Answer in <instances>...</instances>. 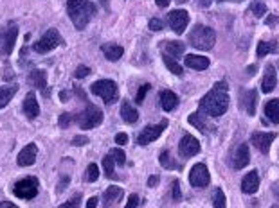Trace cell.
Wrapping results in <instances>:
<instances>
[{"label": "cell", "mask_w": 279, "mask_h": 208, "mask_svg": "<svg viewBox=\"0 0 279 208\" xmlns=\"http://www.w3.org/2000/svg\"><path fill=\"white\" fill-rule=\"evenodd\" d=\"M227 83L220 81L207 92L200 101V111L207 117H221L229 109V92Z\"/></svg>", "instance_id": "6da1fadb"}, {"label": "cell", "mask_w": 279, "mask_h": 208, "mask_svg": "<svg viewBox=\"0 0 279 208\" xmlns=\"http://www.w3.org/2000/svg\"><path fill=\"white\" fill-rule=\"evenodd\" d=\"M67 13L78 31H83L95 15V5L90 0H69L67 2Z\"/></svg>", "instance_id": "7a4b0ae2"}, {"label": "cell", "mask_w": 279, "mask_h": 208, "mask_svg": "<svg viewBox=\"0 0 279 208\" xmlns=\"http://www.w3.org/2000/svg\"><path fill=\"white\" fill-rule=\"evenodd\" d=\"M189 45L198 49V51H211L216 43V32L207 26H195L189 32Z\"/></svg>", "instance_id": "3957f363"}, {"label": "cell", "mask_w": 279, "mask_h": 208, "mask_svg": "<svg viewBox=\"0 0 279 208\" xmlns=\"http://www.w3.org/2000/svg\"><path fill=\"white\" fill-rule=\"evenodd\" d=\"M85 109L79 115L74 117V120L78 122V126L81 130H92V128H97V126L103 122V111H101L95 104L92 103H85Z\"/></svg>", "instance_id": "277c9868"}, {"label": "cell", "mask_w": 279, "mask_h": 208, "mask_svg": "<svg viewBox=\"0 0 279 208\" xmlns=\"http://www.w3.org/2000/svg\"><path fill=\"white\" fill-rule=\"evenodd\" d=\"M90 92H92L94 95H97V97H101V99L105 101V104L116 103L117 97H119L117 84H116V81H112V79H101V81L92 83Z\"/></svg>", "instance_id": "5b68a950"}, {"label": "cell", "mask_w": 279, "mask_h": 208, "mask_svg": "<svg viewBox=\"0 0 279 208\" xmlns=\"http://www.w3.org/2000/svg\"><path fill=\"white\" fill-rule=\"evenodd\" d=\"M38 190H40V182H38V178H34V176L24 178V180H20V182H16L15 187H13V194L20 199L36 198Z\"/></svg>", "instance_id": "8992f818"}, {"label": "cell", "mask_w": 279, "mask_h": 208, "mask_svg": "<svg viewBox=\"0 0 279 208\" xmlns=\"http://www.w3.org/2000/svg\"><path fill=\"white\" fill-rule=\"evenodd\" d=\"M60 43H62V36H60L58 29H49V31L32 45V49H34V52H38V54H47V52L54 51V49L58 47Z\"/></svg>", "instance_id": "52a82bcc"}, {"label": "cell", "mask_w": 279, "mask_h": 208, "mask_svg": "<svg viewBox=\"0 0 279 208\" xmlns=\"http://www.w3.org/2000/svg\"><path fill=\"white\" fill-rule=\"evenodd\" d=\"M166 128H168V120H162V122L157 126H146V128L139 133L137 144L139 146H148V144H152V142H155L158 136L162 135Z\"/></svg>", "instance_id": "ba28073f"}, {"label": "cell", "mask_w": 279, "mask_h": 208, "mask_svg": "<svg viewBox=\"0 0 279 208\" xmlns=\"http://www.w3.org/2000/svg\"><path fill=\"white\" fill-rule=\"evenodd\" d=\"M16 38H18V27L11 22L9 26H7V31L0 32V54L9 56L11 52H13V49H15Z\"/></svg>", "instance_id": "9c48e42d"}, {"label": "cell", "mask_w": 279, "mask_h": 208, "mask_svg": "<svg viewBox=\"0 0 279 208\" xmlns=\"http://www.w3.org/2000/svg\"><path fill=\"white\" fill-rule=\"evenodd\" d=\"M168 24L177 34H184L186 27L189 24V13L186 9H175L168 13Z\"/></svg>", "instance_id": "30bf717a"}, {"label": "cell", "mask_w": 279, "mask_h": 208, "mask_svg": "<svg viewBox=\"0 0 279 208\" xmlns=\"http://www.w3.org/2000/svg\"><path fill=\"white\" fill-rule=\"evenodd\" d=\"M209 182H211L209 171H207V167L204 165V163H196V165L189 171V183L193 185V187H196V188L207 187Z\"/></svg>", "instance_id": "8fae6325"}, {"label": "cell", "mask_w": 279, "mask_h": 208, "mask_svg": "<svg viewBox=\"0 0 279 208\" xmlns=\"http://www.w3.org/2000/svg\"><path fill=\"white\" fill-rule=\"evenodd\" d=\"M200 153V142L196 140L193 135H184L179 144V155L182 158H193Z\"/></svg>", "instance_id": "7c38bea8"}, {"label": "cell", "mask_w": 279, "mask_h": 208, "mask_svg": "<svg viewBox=\"0 0 279 208\" xmlns=\"http://www.w3.org/2000/svg\"><path fill=\"white\" fill-rule=\"evenodd\" d=\"M278 133H254L250 136V142L258 147V151H261L263 155H269L270 151V144L276 140Z\"/></svg>", "instance_id": "4fadbf2b"}, {"label": "cell", "mask_w": 279, "mask_h": 208, "mask_svg": "<svg viewBox=\"0 0 279 208\" xmlns=\"http://www.w3.org/2000/svg\"><path fill=\"white\" fill-rule=\"evenodd\" d=\"M36 155H38V147H36V144H32L31 142V144H27V146L18 153L16 161H18V165L20 167H29L36 161Z\"/></svg>", "instance_id": "5bb4252c"}, {"label": "cell", "mask_w": 279, "mask_h": 208, "mask_svg": "<svg viewBox=\"0 0 279 208\" xmlns=\"http://www.w3.org/2000/svg\"><path fill=\"white\" fill-rule=\"evenodd\" d=\"M248 161H250V151H248V146L247 144H240L236 147V151H234V156H232V167L240 171L243 169L245 165H248Z\"/></svg>", "instance_id": "9a60e30c"}, {"label": "cell", "mask_w": 279, "mask_h": 208, "mask_svg": "<svg viewBox=\"0 0 279 208\" xmlns=\"http://www.w3.org/2000/svg\"><path fill=\"white\" fill-rule=\"evenodd\" d=\"M278 86V74H276L274 65H267L263 74V81H261V90L263 94H270L272 90Z\"/></svg>", "instance_id": "2e32d148"}, {"label": "cell", "mask_w": 279, "mask_h": 208, "mask_svg": "<svg viewBox=\"0 0 279 208\" xmlns=\"http://www.w3.org/2000/svg\"><path fill=\"white\" fill-rule=\"evenodd\" d=\"M187 120H189V124H193L196 130H200L202 133H213V131H216V126L215 124H209L202 111L191 113L189 117H187Z\"/></svg>", "instance_id": "e0dca14e"}, {"label": "cell", "mask_w": 279, "mask_h": 208, "mask_svg": "<svg viewBox=\"0 0 279 208\" xmlns=\"http://www.w3.org/2000/svg\"><path fill=\"white\" fill-rule=\"evenodd\" d=\"M259 188V176L258 171H250L248 174H245V178L242 180V192L243 194H256Z\"/></svg>", "instance_id": "ac0fdd59"}, {"label": "cell", "mask_w": 279, "mask_h": 208, "mask_svg": "<svg viewBox=\"0 0 279 208\" xmlns=\"http://www.w3.org/2000/svg\"><path fill=\"white\" fill-rule=\"evenodd\" d=\"M24 113H26L27 119H36L40 115V106H38L34 92H29L26 95V99H24Z\"/></svg>", "instance_id": "d6986e66"}, {"label": "cell", "mask_w": 279, "mask_h": 208, "mask_svg": "<svg viewBox=\"0 0 279 208\" xmlns=\"http://www.w3.org/2000/svg\"><path fill=\"white\" fill-rule=\"evenodd\" d=\"M121 198H123V188L112 185V187L106 188L105 194H103V205H105L103 208H112Z\"/></svg>", "instance_id": "ffe728a7"}, {"label": "cell", "mask_w": 279, "mask_h": 208, "mask_svg": "<svg viewBox=\"0 0 279 208\" xmlns=\"http://www.w3.org/2000/svg\"><path fill=\"white\" fill-rule=\"evenodd\" d=\"M158 97H160V104H162L164 111H173V109L179 106V97H177V94H173L171 90H162V92L158 94Z\"/></svg>", "instance_id": "44dd1931"}, {"label": "cell", "mask_w": 279, "mask_h": 208, "mask_svg": "<svg viewBox=\"0 0 279 208\" xmlns=\"http://www.w3.org/2000/svg\"><path fill=\"white\" fill-rule=\"evenodd\" d=\"M242 104L247 109L248 115L256 113V104H258V90H247L242 94Z\"/></svg>", "instance_id": "7402d4cb"}, {"label": "cell", "mask_w": 279, "mask_h": 208, "mask_svg": "<svg viewBox=\"0 0 279 208\" xmlns=\"http://www.w3.org/2000/svg\"><path fill=\"white\" fill-rule=\"evenodd\" d=\"M184 63H186V67L193 68V70H206V68H209V65H211V61L207 59V57L196 56V54H187Z\"/></svg>", "instance_id": "603a6c76"}, {"label": "cell", "mask_w": 279, "mask_h": 208, "mask_svg": "<svg viewBox=\"0 0 279 208\" xmlns=\"http://www.w3.org/2000/svg\"><path fill=\"white\" fill-rule=\"evenodd\" d=\"M27 83L32 84L34 88L38 90H45L47 88V74L43 72V70H38V68H34L31 74H29V78H27Z\"/></svg>", "instance_id": "cb8c5ba5"}, {"label": "cell", "mask_w": 279, "mask_h": 208, "mask_svg": "<svg viewBox=\"0 0 279 208\" xmlns=\"http://www.w3.org/2000/svg\"><path fill=\"white\" fill-rule=\"evenodd\" d=\"M101 51L105 54V57L108 61H117V59H121L124 51H123L121 45H117V43H105V45H101Z\"/></svg>", "instance_id": "d4e9b609"}, {"label": "cell", "mask_w": 279, "mask_h": 208, "mask_svg": "<svg viewBox=\"0 0 279 208\" xmlns=\"http://www.w3.org/2000/svg\"><path fill=\"white\" fill-rule=\"evenodd\" d=\"M265 117L272 124H279V99L267 101V104H265Z\"/></svg>", "instance_id": "484cf974"}, {"label": "cell", "mask_w": 279, "mask_h": 208, "mask_svg": "<svg viewBox=\"0 0 279 208\" xmlns=\"http://www.w3.org/2000/svg\"><path fill=\"white\" fill-rule=\"evenodd\" d=\"M18 92V84H9V86H2L0 88V109H4L7 104L11 103V99Z\"/></svg>", "instance_id": "4316f807"}, {"label": "cell", "mask_w": 279, "mask_h": 208, "mask_svg": "<svg viewBox=\"0 0 279 208\" xmlns=\"http://www.w3.org/2000/svg\"><path fill=\"white\" fill-rule=\"evenodd\" d=\"M121 117L123 120L126 122V124H135L139 120V113H137V109L133 108V106H130V103L128 101H124L121 106Z\"/></svg>", "instance_id": "83f0119b"}, {"label": "cell", "mask_w": 279, "mask_h": 208, "mask_svg": "<svg viewBox=\"0 0 279 208\" xmlns=\"http://www.w3.org/2000/svg\"><path fill=\"white\" fill-rule=\"evenodd\" d=\"M184 51H186L184 43H180V42H166L164 43V54H168V56L175 57V59H177L179 56H182Z\"/></svg>", "instance_id": "f1b7e54d"}, {"label": "cell", "mask_w": 279, "mask_h": 208, "mask_svg": "<svg viewBox=\"0 0 279 208\" xmlns=\"http://www.w3.org/2000/svg\"><path fill=\"white\" fill-rule=\"evenodd\" d=\"M270 52H279L278 42H259L258 43V57H263Z\"/></svg>", "instance_id": "f546056e"}, {"label": "cell", "mask_w": 279, "mask_h": 208, "mask_svg": "<svg viewBox=\"0 0 279 208\" xmlns=\"http://www.w3.org/2000/svg\"><path fill=\"white\" fill-rule=\"evenodd\" d=\"M162 61H164V65L168 67L169 72H173L175 76H182V74H184V68H182L179 63L175 61V57L168 56V54H162Z\"/></svg>", "instance_id": "4dcf8cb0"}, {"label": "cell", "mask_w": 279, "mask_h": 208, "mask_svg": "<svg viewBox=\"0 0 279 208\" xmlns=\"http://www.w3.org/2000/svg\"><path fill=\"white\" fill-rule=\"evenodd\" d=\"M158 161H160V165H162L164 169H168V171H171V169H179V165L175 163L173 156H171V153L169 151L160 153V155H158Z\"/></svg>", "instance_id": "1f68e13d"}, {"label": "cell", "mask_w": 279, "mask_h": 208, "mask_svg": "<svg viewBox=\"0 0 279 208\" xmlns=\"http://www.w3.org/2000/svg\"><path fill=\"white\" fill-rule=\"evenodd\" d=\"M114 167H116V161H114V158H112L110 155H106L105 158H103V169H105V176L110 178V180L117 178L116 172H114Z\"/></svg>", "instance_id": "d6a6232c"}, {"label": "cell", "mask_w": 279, "mask_h": 208, "mask_svg": "<svg viewBox=\"0 0 279 208\" xmlns=\"http://www.w3.org/2000/svg\"><path fill=\"white\" fill-rule=\"evenodd\" d=\"M97 178H99V169H97L95 163H90V165L87 167V171H85L83 180L87 183H94V182H97Z\"/></svg>", "instance_id": "836d02e7"}, {"label": "cell", "mask_w": 279, "mask_h": 208, "mask_svg": "<svg viewBox=\"0 0 279 208\" xmlns=\"http://www.w3.org/2000/svg\"><path fill=\"white\" fill-rule=\"evenodd\" d=\"M213 205H215V208H227L225 194H223L221 188H216L215 194H213Z\"/></svg>", "instance_id": "e575fe53"}, {"label": "cell", "mask_w": 279, "mask_h": 208, "mask_svg": "<svg viewBox=\"0 0 279 208\" xmlns=\"http://www.w3.org/2000/svg\"><path fill=\"white\" fill-rule=\"evenodd\" d=\"M250 11H252L254 16L261 18V16L267 13V4H265L263 0H256V2H252V4H250Z\"/></svg>", "instance_id": "d590c367"}, {"label": "cell", "mask_w": 279, "mask_h": 208, "mask_svg": "<svg viewBox=\"0 0 279 208\" xmlns=\"http://www.w3.org/2000/svg\"><path fill=\"white\" fill-rule=\"evenodd\" d=\"M108 155H110L112 158H114V161H116V163H117L119 167H123L124 163H126V155H124V151H123V149H119V147L112 149V151L108 153Z\"/></svg>", "instance_id": "8d00e7d4"}, {"label": "cell", "mask_w": 279, "mask_h": 208, "mask_svg": "<svg viewBox=\"0 0 279 208\" xmlns=\"http://www.w3.org/2000/svg\"><path fill=\"white\" fill-rule=\"evenodd\" d=\"M79 205H81V194H74L63 205H60V208H79Z\"/></svg>", "instance_id": "74e56055"}, {"label": "cell", "mask_w": 279, "mask_h": 208, "mask_svg": "<svg viewBox=\"0 0 279 208\" xmlns=\"http://www.w3.org/2000/svg\"><path fill=\"white\" fill-rule=\"evenodd\" d=\"M150 88H152V84H142L141 88L137 90V95H135V103L141 104L142 101H144V97L148 95V92H150Z\"/></svg>", "instance_id": "f35d334b"}, {"label": "cell", "mask_w": 279, "mask_h": 208, "mask_svg": "<svg viewBox=\"0 0 279 208\" xmlns=\"http://www.w3.org/2000/svg\"><path fill=\"white\" fill-rule=\"evenodd\" d=\"M171 198H173V201H182V192H180L179 180H175L173 185H171Z\"/></svg>", "instance_id": "ab89813d"}, {"label": "cell", "mask_w": 279, "mask_h": 208, "mask_svg": "<svg viewBox=\"0 0 279 208\" xmlns=\"http://www.w3.org/2000/svg\"><path fill=\"white\" fill-rule=\"evenodd\" d=\"M72 120H74V115H70V113H62V117L58 119V124H60V128H69L70 124H72Z\"/></svg>", "instance_id": "60d3db41"}, {"label": "cell", "mask_w": 279, "mask_h": 208, "mask_svg": "<svg viewBox=\"0 0 279 208\" xmlns=\"http://www.w3.org/2000/svg\"><path fill=\"white\" fill-rule=\"evenodd\" d=\"M90 74V68L87 67V65H79L78 68H76V72H74V78L76 79H83V78H87Z\"/></svg>", "instance_id": "b9f144b4"}, {"label": "cell", "mask_w": 279, "mask_h": 208, "mask_svg": "<svg viewBox=\"0 0 279 208\" xmlns=\"http://www.w3.org/2000/svg\"><path fill=\"white\" fill-rule=\"evenodd\" d=\"M70 183V178L69 176H62V180H60V183L56 185V190H58V194H62L65 190V188L69 187Z\"/></svg>", "instance_id": "7bdbcfd3"}, {"label": "cell", "mask_w": 279, "mask_h": 208, "mask_svg": "<svg viewBox=\"0 0 279 208\" xmlns=\"http://www.w3.org/2000/svg\"><path fill=\"white\" fill-rule=\"evenodd\" d=\"M89 144V138L83 135H78V136H74L72 138V146L74 147H79V146H87Z\"/></svg>", "instance_id": "ee69618b"}, {"label": "cell", "mask_w": 279, "mask_h": 208, "mask_svg": "<svg viewBox=\"0 0 279 208\" xmlns=\"http://www.w3.org/2000/svg\"><path fill=\"white\" fill-rule=\"evenodd\" d=\"M162 27H164V22L160 20V18H152V20H150V29H152V31H160Z\"/></svg>", "instance_id": "f6af8a7d"}, {"label": "cell", "mask_w": 279, "mask_h": 208, "mask_svg": "<svg viewBox=\"0 0 279 208\" xmlns=\"http://www.w3.org/2000/svg\"><path fill=\"white\" fill-rule=\"evenodd\" d=\"M137 205H139V196H137V194H132L124 208H137Z\"/></svg>", "instance_id": "bcb514c9"}, {"label": "cell", "mask_w": 279, "mask_h": 208, "mask_svg": "<svg viewBox=\"0 0 279 208\" xmlns=\"http://www.w3.org/2000/svg\"><path fill=\"white\" fill-rule=\"evenodd\" d=\"M116 144H117V146H124V144H128V135H126V133H117V135H116Z\"/></svg>", "instance_id": "7dc6e473"}, {"label": "cell", "mask_w": 279, "mask_h": 208, "mask_svg": "<svg viewBox=\"0 0 279 208\" xmlns=\"http://www.w3.org/2000/svg\"><path fill=\"white\" fill-rule=\"evenodd\" d=\"M278 22H279V18H278V16H276V15H270V16H269V20H267V26H270V27H272V26H276Z\"/></svg>", "instance_id": "c3c4849f"}, {"label": "cell", "mask_w": 279, "mask_h": 208, "mask_svg": "<svg viewBox=\"0 0 279 208\" xmlns=\"http://www.w3.org/2000/svg\"><path fill=\"white\" fill-rule=\"evenodd\" d=\"M157 183H158V176L153 174V176H150V180H148V187H155Z\"/></svg>", "instance_id": "681fc988"}, {"label": "cell", "mask_w": 279, "mask_h": 208, "mask_svg": "<svg viewBox=\"0 0 279 208\" xmlns=\"http://www.w3.org/2000/svg\"><path fill=\"white\" fill-rule=\"evenodd\" d=\"M272 194H274V198L279 201V182H276L274 185H272Z\"/></svg>", "instance_id": "f907efd6"}, {"label": "cell", "mask_w": 279, "mask_h": 208, "mask_svg": "<svg viewBox=\"0 0 279 208\" xmlns=\"http://www.w3.org/2000/svg\"><path fill=\"white\" fill-rule=\"evenodd\" d=\"M87 208H97V198H90L87 201Z\"/></svg>", "instance_id": "816d5d0a"}, {"label": "cell", "mask_w": 279, "mask_h": 208, "mask_svg": "<svg viewBox=\"0 0 279 208\" xmlns=\"http://www.w3.org/2000/svg\"><path fill=\"white\" fill-rule=\"evenodd\" d=\"M155 2H157V5H158V7H168V5H169V2H171V0H155Z\"/></svg>", "instance_id": "f5cc1de1"}, {"label": "cell", "mask_w": 279, "mask_h": 208, "mask_svg": "<svg viewBox=\"0 0 279 208\" xmlns=\"http://www.w3.org/2000/svg\"><path fill=\"white\" fill-rule=\"evenodd\" d=\"M0 208H16V207L13 203H9V201H2V203H0Z\"/></svg>", "instance_id": "db71d44e"}, {"label": "cell", "mask_w": 279, "mask_h": 208, "mask_svg": "<svg viewBox=\"0 0 279 208\" xmlns=\"http://www.w3.org/2000/svg\"><path fill=\"white\" fill-rule=\"evenodd\" d=\"M198 5H200V7H209L211 0H198Z\"/></svg>", "instance_id": "11a10c76"}, {"label": "cell", "mask_w": 279, "mask_h": 208, "mask_svg": "<svg viewBox=\"0 0 279 208\" xmlns=\"http://www.w3.org/2000/svg\"><path fill=\"white\" fill-rule=\"evenodd\" d=\"M216 2H243V0H216Z\"/></svg>", "instance_id": "9f6ffc18"}, {"label": "cell", "mask_w": 279, "mask_h": 208, "mask_svg": "<svg viewBox=\"0 0 279 208\" xmlns=\"http://www.w3.org/2000/svg\"><path fill=\"white\" fill-rule=\"evenodd\" d=\"M177 2H179V4H186V2H187V0H177Z\"/></svg>", "instance_id": "6f0895ef"}, {"label": "cell", "mask_w": 279, "mask_h": 208, "mask_svg": "<svg viewBox=\"0 0 279 208\" xmlns=\"http://www.w3.org/2000/svg\"><path fill=\"white\" fill-rule=\"evenodd\" d=\"M270 208H279V205H274V207H270Z\"/></svg>", "instance_id": "680465c9"}, {"label": "cell", "mask_w": 279, "mask_h": 208, "mask_svg": "<svg viewBox=\"0 0 279 208\" xmlns=\"http://www.w3.org/2000/svg\"><path fill=\"white\" fill-rule=\"evenodd\" d=\"M101 2H106V0H101Z\"/></svg>", "instance_id": "91938a15"}]
</instances>
